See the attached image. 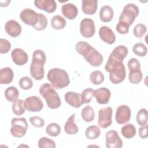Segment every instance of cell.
<instances>
[{
    "instance_id": "6da1fadb",
    "label": "cell",
    "mask_w": 148,
    "mask_h": 148,
    "mask_svg": "<svg viewBox=\"0 0 148 148\" xmlns=\"http://www.w3.org/2000/svg\"><path fill=\"white\" fill-rule=\"evenodd\" d=\"M46 60V54L43 50H36L34 51L30 66V74L35 80H40L44 77V65Z\"/></svg>"
},
{
    "instance_id": "7a4b0ae2",
    "label": "cell",
    "mask_w": 148,
    "mask_h": 148,
    "mask_svg": "<svg viewBox=\"0 0 148 148\" xmlns=\"http://www.w3.org/2000/svg\"><path fill=\"white\" fill-rule=\"evenodd\" d=\"M47 78L52 86L57 90L67 87L70 83L67 72L58 68H53L50 69L47 73Z\"/></svg>"
},
{
    "instance_id": "3957f363",
    "label": "cell",
    "mask_w": 148,
    "mask_h": 148,
    "mask_svg": "<svg viewBox=\"0 0 148 148\" xmlns=\"http://www.w3.org/2000/svg\"><path fill=\"white\" fill-rule=\"evenodd\" d=\"M39 93L45 99L49 108L55 109L61 106L60 98L57 91L50 84L46 83L42 84L39 88Z\"/></svg>"
},
{
    "instance_id": "277c9868",
    "label": "cell",
    "mask_w": 148,
    "mask_h": 148,
    "mask_svg": "<svg viewBox=\"0 0 148 148\" xmlns=\"http://www.w3.org/2000/svg\"><path fill=\"white\" fill-rule=\"evenodd\" d=\"M139 13L138 7L134 3H128L123 8L119 17V21L126 23L128 26L132 24Z\"/></svg>"
},
{
    "instance_id": "5b68a950",
    "label": "cell",
    "mask_w": 148,
    "mask_h": 148,
    "mask_svg": "<svg viewBox=\"0 0 148 148\" xmlns=\"http://www.w3.org/2000/svg\"><path fill=\"white\" fill-rule=\"evenodd\" d=\"M12 127L10 133L16 138H21L25 136L28 130V123L24 117H14L11 120Z\"/></svg>"
},
{
    "instance_id": "8992f818",
    "label": "cell",
    "mask_w": 148,
    "mask_h": 148,
    "mask_svg": "<svg viewBox=\"0 0 148 148\" xmlns=\"http://www.w3.org/2000/svg\"><path fill=\"white\" fill-rule=\"evenodd\" d=\"M113 109L110 106L102 108L99 110L98 124L102 128L109 127L112 123Z\"/></svg>"
},
{
    "instance_id": "52a82bcc",
    "label": "cell",
    "mask_w": 148,
    "mask_h": 148,
    "mask_svg": "<svg viewBox=\"0 0 148 148\" xmlns=\"http://www.w3.org/2000/svg\"><path fill=\"white\" fill-rule=\"evenodd\" d=\"M80 32L82 36L86 38L94 36L95 32L94 21L90 18H83L80 23Z\"/></svg>"
},
{
    "instance_id": "ba28073f",
    "label": "cell",
    "mask_w": 148,
    "mask_h": 148,
    "mask_svg": "<svg viewBox=\"0 0 148 148\" xmlns=\"http://www.w3.org/2000/svg\"><path fill=\"white\" fill-rule=\"evenodd\" d=\"M109 76L110 81L114 84H118L123 82L126 77V70L123 63L111 70Z\"/></svg>"
},
{
    "instance_id": "9c48e42d",
    "label": "cell",
    "mask_w": 148,
    "mask_h": 148,
    "mask_svg": "<svg viewBox=\"0 0 148 148\" xmlns=\"http://www.w3.org/2000/svg\"><path fill=\"white\" fill-rule=\"evenodd\" d=\"M105 144L107 148H121L123 146V140L117 131L110 130L105 135Z\"/></svg>"
},
{
    "instance_id": "30bf717a",
    "label": "cell",
    "mask_w": 148,
    "mask_h": 148,
    "mask_svg": "<svg viewBox=\"0 0 148 148\" xmlns=\"http://www.w3.org/2000/svg\"><path fill=\"white\" fill-rule=\"evenodd\" d=\"M20 17L24 24L34 27L38 21L39 13L31 9L25 8L21 12Z\"/></svg>"
},
{
    "instance_id": "8fae6325",
    "label": "cell",
    "mask_w": 148,
    "mask_h": 148,
    "mask_svg": "<svg viewBox=\"0 0 148 148\" xmlns=\"http://www.w3.org/2000/svg\"><path fill=\"white\" fill-rule=\"evenodd\" d=\"M131 110L129 106L125 105L119 106L116 112L115 119L116 122L119 124L127 123L131 119Z\"/></svg>"
},
{
    "instance_id": "7c38bea8",
    "label": "cell",
    "mask_w": 148,
    "mask_h": 148,
    "mask_svg": "<svg viewBox=\"0 0 148 148\" xmlns=\"http://www.w3.org/2000/svg\"><path fill=\"white\" fill-rule=\"evenodd\" d=\"M25 109L31 112H40L43 108V103L40 97L30 96L24 101Z\"/></svg>"
},
{
    "instance_id": "4fadbf2b",
    "label": "cell",
    "mask_w": 148,
    "mask_h": 148,
    "mask_svg": "<svg viewBox=\"0 0 148 148\" xmlns=\"http://www.w3.org/2000/svg\"><path fill=\"white\" fill-rule=\"evenodd\" d=\"M11 57L13 62L19 66L25 64L28 60V56L27 53L20 48L13 49L11 53Z\"/></svg>"
},
{
    "instance_id": "5bb4252c",
    "label": "cell",
    "mask_w": 148,
    "mask_h": 148,
    "mask_svg": "<svg viewBox=\"0 0 148 148\" xmlns=\"http://www.w3.org/2000/svg\"><path fill=\"white\" fill-rule=\"evenodd\" d=\"M100 39L108 45H112L116 41V35L113 30L108 26H102L99 29Z\"/></svg>"
},
{
    "instance_id": "9a60e30c",
    "label": "cell",
    "mask_w": 148,
    "mask_h": 148,
    "mask_svg": "<svg viewBox=\"0 0 148 148\" xmlns=\"http://www.w3.org/2000/svg\"><path fill=\"white\" fill-rule=\"evenodd\" d=\"M84 58L87 62L93 66H100L103 61L102 55L94 47H92L90 53Z\"/></svg>"
},
{
    "instance_id": "2e32d148",
    "label": "cell",
    "mask_w": 148,
    "mask_h": 148,
    "mask_svg": "<svg viewBox=\"0 0 148 148\" xmlns=\"http://www.w3.org/2000/svg\"><path fill=\"white\" fill-rule=\"evenodd\" d=\"M94 96L98 103L105 105L109 102L111 92L109 89L106 87H101L94 90Z\"/></svg>"
},
{
    "instance_id": "e0dca14e",
    "label": "cell",
    "mask_w": 148,
    "mask_h": 148,
    "mask_svg": "<svg viewBox=\"0 0 148 148\" xmlns=\"http://www.w3.org/2000/svg\"><path fill=\"white\" fill-rule=\"evenodd\" d=\"M35 6L47 13H53L57 9V3L54 0H35Z\"/></svg>"
},
{
    "instance_id": "ac0fdd59",
    "label": "cell",
    "mask_w": 148,
    "mask_h": 148,
    "mask_svg": "<svg viewBox=\"0 0 148 148\" xmlns=\"http://www.w3.org/2000/svg\"><path fill=\"white\" fill-rule=\"evenodd\" d=\"M5 29L9 35L16 38L20 35L21 32V26L16 20H10L6 23Z\"/></svg>"
},
{
    "instance_id": "d6986e66",
    "label": "cell",
    "mask_w": 148,
    "mask_h": 148,
    "mask_svg": "<svg viewBox=\"0 0 148 148\" xmlns=\"http://www.w3.org/2000/svg\"><path fill=\"white\" fill-rule=\"evenodd\" d=\"M64 99L68 104L75 108H79L82 105L80 94L73 91L66 92L64 95Z\"/></svg>"
},
{
    "instance_id": "ffe728a7",
    "label": "cell",
    "mask_w": 148,
    "mask_h": 148,
    "mask_svg": "<svg viewBox=\"0 0 148 148\" xmlns=\"http://www.w3.org/2000/svg\"><path fill=\"white\" fill-rule=\"evenodd\" d=\"M128 54V49L124 45H119L116 47L110 53L109 58L118 62L123 61Z\"/></svg>"
},
{
    "instance_id": "44dd1931",
    "label": "cell",
    "mask_w": 148,
    "mask_h": 148,
    "mask_svg": "<svg viewBox=\"0 0 148 148\" xmlns=\"http://www.w3.org/2000/svg\"><path fill=\"white\" fill-rule=\"evenodd\" d=\"M62 14L69 20L75 19L78 14V9L76 5L72 3H67L62 6Z\"/></svg>"
},
{
    "instance_id": "7402d4cb",
    "label": "cell",
    "mask_w": 148,
    "mask_h": 148,
    "mask_svg": "<svg viewBox=\"0 0 148 148\" xmlns=\"http://www.w3.org/2000/svg\"><path fill=\"white\" fill-rule=\"evenodd\" d=\"M82 3V9L85 14L92 15L97 12L98 8L97 0H83Z\"/></svg>"
},
{
    "instance_id": "603a6c76",
    "label": "cell",
    "mask_w": 148,
    "mask_h": 148,
    "mask_svg": "<svg viewBox=\"0 0 148 148\" xmlns=\"http://www.w3.org/2000/svg\"><path fill=\"white\" fill-rule=\"evenodd\" d=\"M14 77L13 70L9 67L3 68L0 71V83L1 84H8L10 83Z\"/></svg>"
},
{
    "instance_id": "cb8c5ba5",
    "label": "cell",
    "mask_w": 148,
    "mask_h": 148,
    "mask_svg": "<svg viewBox=\"0 0 148 148\" xmlns=\"http://www.w3.org/2000/svg\"><path fill=\"white\" fill-rule=\"evenodd\" d=\"M75 113L72 114L69 116L64 125V131L69 135H75L79 131V128L75 123Z\"/></svg>"
},
{
    "instance_id": "d4e9b609",
    "label": "cell",
    "mask_w": 148,
    "mask_h": 148,
    "mask_svg": "<svg viewBox=\"0 0 148 148\" xmlns=\"http://www.w3.org/2000/svg\"><path fill=\"white\" fill-rule=\"evenodd\" d=\"M114 15V12L112 7L109 5L103 6L99 11L100 20L104 23L110 22Z\"/></svg>"
},
{
    "instance_id": "484cf974",
    "label": "cell",
    "mask_w": 148,
    "mask_h": 148,
    "mask_svg": "<svg viewBox=\"0 0 148 148\" xmlns=\"http://www.w3.org/2000/svg\"><path fill=\"white\" fill-rule=\"evenodd\" d=\"M92 47L88 43L85 41H80L75 46L76 51L84 57L90 53Z\"/></svg>"
},
{
    "instance_id": "4316f807",
    "label": "cell",
    "mask_w": 148,
    "mask_h": 148,
    "mask_svg": "<svg viewBox=\"0 0 148 148\" xmlns=\"http://www.w3.org/2000/svg\"><path fill=\"white\" fill-rule=\"evenodd\" d=\"M81 116L82 119L85 122L90 123L94 120L95 118V112L93 108L91 106L87 105L82 109Z\"/></svg>"
},
{
    "instance_id": "83f0119b",
    "label": "cell",
    "mask_w": 148,
    "mask_h": 148,
    "mask_svg": "<svg viewBox=\"0 0 148 148\" xmlns=\"http://www.w3.org/2000/svg\"><path fill=\"white\" fill-rule=\"evenodd\" d=\"M4 95L8 101L13 103L19 97V91L16 87L10 86L5 90Z\"/></svg>"
},
{
    "instance_id": "f1b7e54d",
    "label": "cell",
    "mask_w": 148,
    "mask_h": 148,
    "mask_svg": "<svg viewBox=\"0 0 148 148\" xmlns=\"http://www.w3.org/2000/svg\"><path fill=\"white\" fill-rule=\"evenodd\" d=\"M66 24V20L60 15H55L51 18V25L54 29H62L64 28H65Z\"/></svg>"
},
{
    "instance_id": "f546056e",
    "label": "cell",
    "mask_w": 148,
    "mask_h": 148,
    "mask_svg": "<svg viewBox=\"0 0 148 148\" xmlns=\"http://www.w3.org/2000/svg\"><path fill=\"white\" fill-rule=\"evenodd\" d=\"M136 130L135 127L132 124H127L123 125L121 129V133L122 135L127 138L130 139L135 136Z\"/></svg>"
},
{
    "instance_id": "4dcf8cb0",
    "label": "cell",
    "mask_w": 148,
    "mask_h": 148,
    "mask_svg": "<svg viewBox=\"0 0 148 148\" xmlns=\"http://www.w3.org/2000/svg\"><path fill=\"white\" fill-rule=\"evenodd\" d=\"M101 134V130L97 125H90L85 131V135L87 139L92 140L98 138Z\"/></svg>"
},
{
    "instance_id": "1f68e13d",
    "label": "cell",
    "mask_w": 148,
    "mask_h": 148,
    "mask_svg": "<svg viewBox=\"0 0 148 148\" xmlns=\"http://www.w3.org/2000/svg\"><path fill=\"white\" fill-rule=\"evenodd\" d=\"M13 113L17 116H20L25 113V107L24 101L21 99H17L14 102L12 106Z\"/></svg>"
},
{
    "instance_id": "d6a6232c",
    "label": "cell",
    "mask_w": 148,
    "mask_h": 148,
    "mask_svg": "<svg viewBox=\"0 0 148 148\" xmlns=\"http://www.w3.org/2000/svg\"><path fill=\"white\" fill-rule=\"evenodd\" d=\"M105 77L103 73L98 70L92 71L90 75V82L95 85H99L104 81Z\"/></svg>"
},
{
    "instance_id": "836d02e7",
    "label": "cell",
    "mask_w": 148,
    "mask_h": 148,
    "mask_svg": "<svg viewBox=\"0 0 148 148\" xmlns=\"http://www.w3.org/2000/svg\"><path fill=\"white\" fill-rule=\"evenodd\" d=\"M46 132L50 136H57L61 132L60 126L56 123H50L46 128Z\"/></svg>"
},
{
    "instance_id": "e575fe53",
    "label": "cell",
    "mask_w": 148,
    "mask_h": 148,
    "mask_svg": "<svg viewBox=\"0 0 148 148\" xmlns=\"http://www.w3.org/2000/svg\"><path fill=\"white\" fill-rule=\"evenodd\" d=\"M143 78L142 72L140 70L130 71L128 75V80L132 84L139 83Z\"/></svg>"
},
{
    "instance_id": "d590c367",
    "label": "cell",
    "mask_w": 148,
    "mask_h": 148,
    "mask_svg": "<svg viewBox=\"0 0 148 148\" xmlns=\"http://www.w3.org/2000/svg\"><path fill=\"white\" fill-rule=\"evenodd\" d=\"M94 93V90L91 88L84 89L80 94L82 104L88 103L91 102Z\"/></svg>"
},
{
    "instance_id": "8d00e7d4",
    "label": "cell",
    "mask_w": 148,
    "mask_h": 148,
    "mask_svg": "<svg viewBox=\"0 0 148 148\" xmlns=\"http://www.w3.org/2000/svg\"><path fill=\"white\" fill-rule=\"evenodd\" d=\"M148 120L147 111L146 109H140L136 114V121L138 125L143 126L147 124Z\"/></svg>"
},
{
    "instance_id": "74e56055",
    "label": "cell",
    "mask_w": 148,
    "mask_h": 148,
    "mask_svg": "<svg viewBox=\"0 0 148 148\" xmlns=\"http://www.w3.org/2000/svg\"><path fill=\"white\" fill-rule=\"evenodd\" d=\"M133 53L139 57H145L147 53L146 46L142 43H137L132 47Z\"/></svg>"
},
{
    "instance_id": "f35d334b",
    "label": "cell",
    "mask_w": 148,
    "mask_h": 148,
    "mask_svg": "<svg viewBox=\"0 0 148 148\" xmlns=\"http://www.w3.org/2000/svg\"><path fill=\"white\" fill-rule=\"evenodd\" d=\"M38 147L39 148H55L56 143L51 139L43 136L38 140Z\"/></svg>"
},
{
    "instance_id": "ab89813d",
    "label": "cell",
    "mask_w": 148,
    "mask_h": 148,
    "mask_svg": "<svg viewBox=\"0 0 148 148\" xmlns=\"http://www.w3.org/2000/svg\"><path fill=\"white\" fill-rule=\"evenodd\" d=\"M48 20L47 17L42 13H39V20L38 23L33 27L37 31H42L47 26Z\"/></svg>"
},
{
    "instance_id": "60d3db41",
    "label": "cell",
    "mask_w": 148,
    "mask_h": 148,
    "mask_svg": "<svg viewBox=\"0 0 148 148\" xmlns=\"http://www.w3.org/2000/svg\"><path fill=\"white\" fill-rule=\"evenodd\" d=\"M147 27L143 24H137L133 29L134 36L138 38H141L146 32Z\"/></svg>"
},
{
    "instance_id": "b9f144b4",
    "label": "cell",
    "mask_w": 148,
    "mask_h": 148,
    "mask_svg": "<svg viewBox=\"0 0 148 148\" xmlns=\"http://www.w3.org/2000/svg\"><path fill=\"white\" fill-rule=\"evenodd\" d=\"M18 83L20 87L24 90H29L33 86V82L32 79L28 76H24L21 77Z\"/></svg>"
},
{
    "instance_id": "7bdbcfd3",
    "label": "cell",
    "mask_w": 148,
    "mask_h": 148,
    "mask_svg": "<svg viewBox=\"0 0 148 148\" xmlns=\"http://www.w3.org/2000/svg\"><path fill=\"white\" fill-rule=\"evenodd\" d=\"M11 49L10 43L6 39H0V53L6 54Z\"/></svg>"
},
{
    "instance_id": "ee69618b",
    "label": "cell",
    "mask_w": 148,
    "mask_h": 148,
    "mask_svg": "<svg viewBox=\"0 0 148 148\" xmlns=\"http://www.w3.org/2000/svg\"><path fill=\"white\" fill-rule=\"evenodd\" d=\"M29 122L35 127L41 128L45 125L44 120L39 116H32L29 118Z\"/></svg>"
},
{
    "instance_id": "f6af8a7d",
    "label": "cell",
    "mask_w": 148,
    "mask_h": 148,
    "mask_svg": "<svg viewBox=\"0 0 148 148\" xmlns=\"http://www.w3.org/2000/svg\"><path fill=\"white\" fill-rule=\"evenodd\" d=\"M127 66L129 71L140 70V64L139 60L135 58H131L128 62Z\"/></svg>"
},
{
    "instance_id": "bcb514c9",
    "label": "cell",
    "mask_w": 148,
    "mask_h": 148,
    "mask_svg": "<svg viewBox=\"0 0 148 148\" xmlns=\"http://www.w3.org/2000/svg\"><path fill=\"white\" fill-rule=\"evenodd\" d=\"M129 27L126 23L119 21L116 25L117 31L121 34H127L129 31Z\"/></svg>"
},
{
    "instance_id": "7dc6e473",
    "label": "cell",
    "mask_w": 148,
    "mask_h": 148,
    "mask_svg": "<svg viewBox=\"0 0 148 148\" xmlns=\"http://www.w3.org/2000/svg\"><path fill=\"white\" fill-rule=\"evenodd\" d=\"M139 136L140 138L145 139L147 137V125L142 126L139 129Z\"/></svg>"
}]
</instances>
